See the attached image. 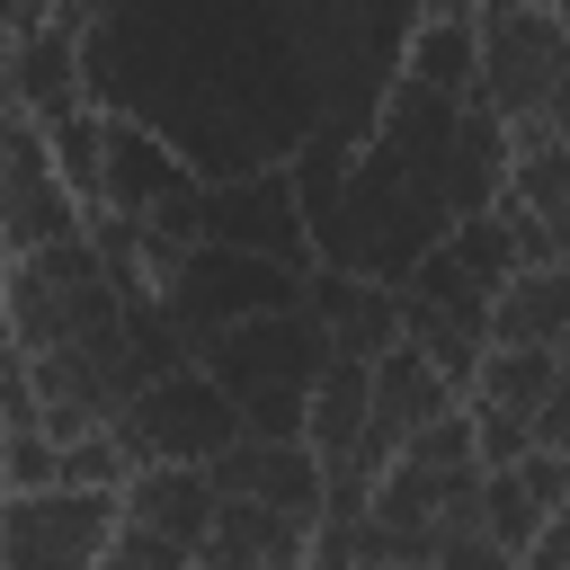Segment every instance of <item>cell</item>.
Returning <instances> with one entry per match:
<instances>
[{"instance_id":"cell-1","label":"cell","mask_w":570,"mask_h":570,"mask_svg":"<svg viewBox=\"0 0 570 570\" xmlns=\"http://www.w3.org/2000/svg\"><path fill=\"white\" fill-rule=\"evenodd\" d=\"M472 36V107H490L499 125H561V89H570V45H561V9L543 0H472L463 18Z\"/></svg>"},{"instance_id":"cell-2","label":"cell","mask_w":570,"mask_h":570,"mask_svg":"<svg viewBox=\"0 0 570 570\" xmlns=\"http://www.w3.org/2000/svg\"><path fill=\"white\" fill-rule=\"evenodd\" d=\"M116 321H125V294L107 285L89 232H62V240L18 249V258L0 267V330H9L27 356L71 347V338H98V330H116Z\"/></svg>"},{"instance_id":"cell-3","label":"cell","mask_w":570,"mask_h":570,"mask_svg":"<svg viewBox=\"0 0 570 570\" xmlns=\"http://www.w3.org/2000/svg\"><path fill=\"white\" fill-rule=\"evenodd\" d=\"M205 508H214V490H205L196 463H134L116 481V517H107L98 570H196Z\"/></svg>"},{"instance_id":"cell-4","label":"cell","mask_w":570,"mask_h":570,"mask_svg":"<svg viewBox=\"0 0 570 570\" xmlns=\"http://www.w3.org/2000/svg\"><path fill=\"white\" fill-rule=\"evenodd\" d=\"M107 428H116V445H125L134 463H205L214 445L240 436V410H232V392H223L214 374L169 365V374H142Z\"/></svg>"},{"instance_id":"cell-5","label":"cell","mask_w":570,"mask_h":570,"mask_svg":"<svg viewBox=\"0 0 570 570\" xmlns=\"http://www.w3.org/2000/svg\"><path fill=\"white\" fill-rule=\"evenodd\" d=\"M116 490H0V570H98Z\"/></svg>"},{"instance_id":"cell-6","label":"cell","mask_w":570,"mask_h":570,"mask_svg":"<svg viewBox=\"0 0 570 570\" xmlns=\"http://www.w3.org/2000/svg\"><path fill=\"white\" fill-rule=\"evenodd\" d=\"M62 232H80V196H71L62 169H53L45 125L18 107V116L0 125V240H9V258H18V249H45V240H62Z\"/></svg>"},{"instance_id":"cell-7","label":"cell","mask_w":570,"mask_h":570,"mask_svg":"<svg viewBox=\"0 0 570 570\" xmlns=\"http://www.w3.org/2000/svg\"><path fill=\"white\" fill-rule=\"evenodd\" d=\"M205 490L214 499H258V508H285V517H321V454L303 445V436H258V428H240L232 445H214L205 463Z\"/></svg>"},{"instance_id":"cell-8","label":"cell","mask_w":570,"mask_h":570,"mask_svg":"<svg viewBox=\"0 0 570 570\" xmlns=\"http://www.w3.org/2000/svg\"><path fill=\"white\" fill-rule=\"evenodd\" d=\"M454 401H463V392H454L410 338H392L383 356H365V472H374L410 428H428V419L454 410Z\"/></svg>"},{"instance_id":"cell-9","label":"cell","mask_w":570,"mask_h":570,"mask_svg":"<svg viewBox=\"0 0 570 570\" xmlns=\"http://www.w3.org/2000/svg\"><path fill=\"white\" fill-rule=\"evenodd\" d=\"M303 517L258 508V499H214L196 534V570H303Z\"/></svg>"},{"instance_id":"cell-10","label":"cell","mask_w":570,"mask_h":570,"mask_svg":"<svg viewBox=\"0 0 570 570\" xmlns=\"http://www.w3.org/2000/svg\"><path fill=\"white\" fill-rule=\"evenodd\" d=\"M570 330V267H508L481 303V338L490 347H561Z\"/></svg>"},{"instance_id":"cell-11","label":"cell","mask_w":570,"mask_h":570,"mask_svg":"<svg viewBox=\"0 0 570 570\" xmlns=\"http://www.w3.org/2000/svg\"><path fill=\"white\" fill-rule=\"evenodd\" d=\"M552 392H561V347H481V365L463 383V401H490L508 419H534Z\"/></svg>"},{"instance_id":"cell-12","label":"cell","mask_w":570,"mask_h":570,"mask_svg":"<svg viewBox=\"0 0 570 570\" xmlns=\"http://www.w3.org/2000/svg\"><path fill=\"white\" fill-rule=\"evenodd\" d=\"M401 338V303L392 294H374V285H321V356H347V365H365V356H383Z\"/></svg>"},{"instance_id":"cell-13","label":"cell","mask_w":570,"mask_h":570,"mask_svg":"<svg viewBox=\"0 0 570 570\" xmlns=\"http://www.w3.org/2000/svg\"><path fill=\"white\" fill-rule=\"evenodd\" d=\"M543 517H561V508H534V499H525V481H517L508 463H499V472H481V534H490V543H508V552H517Z\"/></svg>"},{"instance_id":"cell-14","label":"cell","mask_w":570,"mask_h":570,"mask_svg":"<svg viewBox=\"0 0 570 570\" xmlns=\"http://www.w3.org/2000/svg\"><path fill=\"white\" fill-rule=\"evenodd\" d=\"M125 472H134V454L116 445V428H89V436L53 445V481H71V490H116Z\"/></svg>"},{"instance_id":"cell-15","label":"cell","mask_w":570,"mask_h":570,"mask_svg":"<svg viewBox=\"0 0 570 570\" xmlns=\"http://www.w3.org/2000/svg\"><path fill=\"white\" fill-rule=\"evenodd\" d=\"M53 481V436L45 428H0V490H45Z\"/></svg>"},{"instance_id":"cell-16","label":"cell","mask_w":570,"mask_h":570,"mask_svg":"<svg viewBox=\"0 0 570 570\" xmlns=\"http://www.w3.org/2000/svg\"><path fill=\"white\" fill-rule=\"evenodd\" d=\"M428 570H517V552L490 543V534H436L428 543Z\"/></svg>"},{"instance_id":"cell-17","label":"cell","mask_w":570,"mask_h":570,"mask_svg":"<svg viewBox=\"0 0 570 570\" xmlns=\"http://www.w3.org/2000/svg\"><path fill=\"white\" fill-rule=\"evenodd\" d=\"M517 570H570V508H561V517H543V525L517 543Z\"/></svg>"},{"instance_id":"cell-18","label":"cell","mask_w":570,"mask_h":570,"mask_svg":"<svg viewBox=\"0 0 570 570\" xmlns=\"http://www.w3.org/2000/svg\"><path fill=\"white\" fill-rule=\"evenodd\" d=\"M356 570H428V561H356Z\"/></svg>"},{"instance_id":"cell-19","label":"cell","mask_w":570,"mask_h":570,"mask_svg":"<svg viewBox=\"0 0 570 570\" xmlns=\"http://www.w3.org/2000/svg\"><path fill=\"white\" fill-rule=\"evenodd\" d=\"M0 71H9V45H0Z\"/></svg>"},{"instance_id":"cell-20","label":"cell","mask_w":570,"mask_h":570,"mask_svg":"<svg viewBox=\"0 0 570 570\" xmlns=\"http://www.w3.org/2000/svg\"><path fill=\"white\" fill-rule=\"evenodd\" d=\"M543 9H561V0H543Z\"/></svg>"}]
</instances>
